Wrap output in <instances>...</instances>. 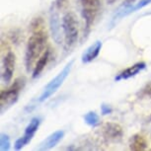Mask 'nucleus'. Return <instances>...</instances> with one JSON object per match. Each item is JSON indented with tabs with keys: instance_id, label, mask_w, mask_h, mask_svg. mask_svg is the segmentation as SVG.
Returning a JSON list of instances; mask_svg holds the SVG:
<instances>
[{
	"instance_id": "3",
	"label": "nucleus",
	"mask_w": 151,
	"mask_h": 151,
	"mask_svg": "<svg viewBox=\"0 0 151 151\" xmlns=\"http://www.w3.org/2000/svg\"><path fill=\"white\" fill-rule=\"evenodd\" d=\"M26 80L24 77H18L15 79L13 84L8 89L2 90L0 93V108H1V114L12 107L14 104L18 101L20 92L25 86Z\"/></svg>"
},
{
	"instance_id": "16",
	"label": "nucleus",
	"mask_w": 151,
	"mask_h": 151,
	"mask_svg": "<svg viewBox=\"0 0 151 151\" xmlns=\"http://www.w3.org/2000/svg\"><path fill=\"white\" fill-rule=\"evenodd\" d=\"M85 122L90 127H97L100 124V118L95 112H89L84 116Z\"/></svg>"
},
{
	"instance_id": "18",
	"label": "nucleus",
	"mask_w": 151,
	"mask_h": 151,
	"mask_svg": "<svg viewBox=\"0 0 151 151\" xmlns=\"http://www.w3.org/2000/svg\"><path fill=\"white\" fill-rule=\"evenodd\" d=\"M10 137L5 133H1L0 135V150L1 151H8L10 149Z\"/></svg>"
},
{
	"instance_id": "13",
	"label": "nucleus",
	"mask_w": 151,
	"mask_h": 151,
	"mask_svg": "<svg viewBox=\"0 0 151 151\" xmlns=\"http://www.w3.org/2000/svg\"><path fill=\"white\" fill-rule=\"evenodd\" d=\"M50 48L47 47L45 48V50L44 52V53L41 55L38 60H37L35 66L33 68V78H37L41 75V73L44 71L45 67L47 66L48 60H50Z\"/></svg>"
},
{
	"instance_id": "17",
	"label": "nucleus",
	"mask_w": 151,
	"mask_h": 151,
	"mask_svg": "<svg viewBox=\"0 0 151 151\" xmlns=\"http://www.w3.org/2000/svg\"><path fill=\"white\" fill-rule=\"evenodd\" d=\"M136 95L139 99H151V81L147 82Z\"/></svg>"
},
{
	"instance_id": "14",
	"label": "nucleus",
	"mask_w": 151,
	"mask_h": 151,
	"mask_svg": "<svg viewBox=\"0 0 151 151\" xmlns=\"http://www.w3.org/2000/svg\"><path fill=\"white\" fill-rule=\"evenodd\" d=\"M98 10L89 9V8H83L82 9V16L85 20V30H84V38H87L88 34L90 33L91 27H92L94 20L96 18Z\"/></svg>"
},
{
	"instance_id": "19",
	"label": "nucleus",
	"mask_w": 151,
	"mask_h": 151,
	"mask_svg": "<svg viewBox=\"0 0 151 151\" xmlns=\"http://www.w3.org/2000/svg\"><path fill=\"white\" fill-rule=\"evenodd\" d=\"M83 8H89V9H99L100 1L99 0H79Z\"/></svg>"
},
{
	"instance_id": "1",
	"label": "nucleus",
	"mask_w": 151,
	"mask_h": 151,
	"mask_svg": "<svg viewBox=\"0 0 151 151\" xmlns=\"http://www.w3.org/2000/svg\"><path fill=\"white\" fill-rule=\"evenodd\" d=\"M30 29L32 35L27 42L26 52H25V66L27 72H30L34 68L37 60L45 50L47 42V35L45 28V21L42 17H37L31 22Z\"/></svg>"
},
{
	"instance_id": "6",
	"label": "nucleus",
	"mask_w": 151,
	"mask_h": 151,
	"mask_svg": "<svg viewBox=\"0 0 151 151\" xmlns=\"http://www.w3.org/2000/svg\"><path fill=\"white\" fill-rule=\"evenodd\" d=\"M16 56L12 52H8L2 60L1 79L5 84H9L13 78V73L15 70Z\"/></svg>"
},
{
	"instance_id": "10",
	"label": "nucleus",
	"mask_w": 151,
	"mask_h": 151,
	"mask_svg": "<svg viewBox=\"0 0 151 151\" xmlns=\"http://www.w3.org/2000/svg\"><path fill=\"white\" fill-rule=\"evenodd\" d=\"M145 67H146V63H145L144 61L136 62V63L132 65V66L127 67V69H124V71L119 72L115 77V80L121 81V80H127V79L134 77L136 74H138L140 71L143 70Z\"/></svg>"
},
{
	"instance_id": "8",
	"label": "nucleus",
	"mask_w": 151,
	"mask_h": 151,
	"mask_svg": "<svg viewBox=\"0 0 151 151\" xmlns=\"http://www.w3.org/2000/svg\"><path fill=\"white\" fill-rule=\"evenodd\" d=\"M50 31H52V35L53 40L56 42V44H60L61 42V28L62 24L59 19L58 12L55 10V8L53 7V9L50 10Z\"/></svg>"
},
{
	"instance_id": "21",
	"label": "nucleus",
	"mask_w": 151,
	"mask_h": 151,
	"mask_svg": "<svg viewBox=\"0 0 151 151\" xmlns=\"http://www.w3.org/2000/svg\"><path fill=\"white\" fill-rule=\"evenodd\" d=\"M136 0H124L122 6H129V5H132V3H134Z\"/></svg>"
},
{
	"instance_id": "2",
	"label": "nucleus",
	"mask_w": 151,
	"mask_h": 151,
	"mask_svg": "<svg viewBox=\"0 0 151 151\" xmlns=\"http://www.w3.org/2000/svg\"><path fill=\"white\" fill-rule=\"evenodd\" d=\"M61 24L64 36V50L69 52L71 48L75 47L79 36L78 20L75 13L71 11L67 12L62 18Z\"/></svg>"
},
{
	"instance_id": "20",
	"label": "nucleus",
	"mask_w": 151,
	"mask_h": 151,
	"mask_svg": "<svg viewBox=\"0 0 151 151\" xmlns=\"http://www.w3.org/2000/svg\"><path fill=\"white\" fill-rule=\"evenodd\" d=\"M112 112H113L112 108H111L110 106H108V105L103 104L101 106V113H102V115H104V116L110 115V114L112 113Z\"/></svg>"
},
{
	"instance_id": "9",
	"label": "nucleus",
	"mask_w": 151,
	"mask_h": 151,
	"mask_svg": "<svg viewBox=\"0 0 151 151\" xmlns=\"http://www.w3.org/2000/svg\"><path fill=\"white\" fill-rule=\"evenodd\" d=\"M103 134L107 139L112 141H116L122 139L124 135L122 127L116 122H106L103 125Z\"/></svg>"
},
{
	"instance_id": "12",
	"label": "nucleus",
	"mask_w": 151,
	"mask_h": 151,
	"mask_svg": "<svg viewBox=\"0 0 151 151\" xmlns=\"http://www.w3.org/2000/svg\"><path fill=\"white\" fill-rule=\"evenodd\" d=\"M102 48V42L97 41L94 42L93 45H91L89 47L83 52L81 58V60L83 63H89V62L93 61L94 59L97 58V56L99 55L100 52Z\"/></svg>"
},
{
	"instance_id": "4",
	"label": "nucleus",
	"mask_w": 151,
	"mask_h": 151,
	"mask_svg": "<svg viewBox=\"0 0 151 151\" xmlns=\"http://www.w3.org/2000/svg\"><path fill=\"white\" fill-rule=\"evenodd\" d=\"M73 62H74L73 60L68 62V63L63 67V69H62L55 78L52 79V80L48 82V84L45 87L44 91H42V95L40 96V98H39L40 102H45V100H47L50 97H52L53 94L59 89V87L63 84L65 79H66L67 76L69 75L71 68L73 66Z\"/></svg>"
},
{
	"instance_id": "15",
	"label": "nucleus",
	"mask_w": 151,
	"mask_h": 151,
	"mask_svg": "<svg viewBox=\"0 0 151 151\" xmlns=\"http://www.w3.org/2000/svg\"><path fill=\"white\" fill-rule=\"evenodd\" d=\"M129 148L132 151H143L147 148L146 138L140 133H136L132 136L129 140Z\"/></svg>"
},
{
	"instance_id": "5",
	"label": "nucleus",
	"mask_w": 151,
	"mask_h": 151,
	"mask_svg": "<svg viewBox=\"0 0 151 151\" xmlns=\"http://www.w3.org/2000/svg\"><path fill=\"white\" fill-rule=\"evenodd\" d=\"M41 122H42V119L39 118V116H36V118H33L31 119V122L27 125L26 129H25L24 135L17 139L15 142L16 150H21L23 147H25L28 143H30L31 140L34 137V135L38 132L40 125H41Z\"/></svg>"
},
{
	"instance_id": "11",
	"label": "nucleus",
	"mask_w": 151,
	"mask_h": 151,
	"mask_svg": "<svg viewBox=\"0 0 151 151\" xmlns=\"http://www.w3.org/2000/svg\"><path fill=\"white\" fill-rule=\"evenodd\" d=\"M64 132L62 130H56V132H52V134H50L44 141L40 144L38 149L39 150H50L52 148L55 147L59 142L61 141V139L63 138Z\"/></svg>"
},
{
	"instance_id": "7",
	"label": "nucleus",
	"mask_w": 151,
	"mask_h": 151,
	"mask_svg": "<svg viewBox=\"0 0 151 151\" xmlns=\"http://www.w3.org/2000/svg\"><path fill=\"white\" fill-rule=\"evenodd\" d=\"M151 3V0H140L138 1L137 3L133 4V5H129V6H122V9H121L119 11L116 13L115 17L113 18L112 20V26L115 24L116 22H118L119 20L122 19L124 17H127L129 16V14H132L133 12H136V11L142 9L143 7L147 6Z\"/></svg>"
}]
</instances>
